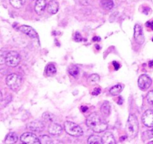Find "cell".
I'll list each match as a JSON object with an SVG mask.
<instances>
[{"label":"cell","instance_id":"1","mask_svg":"<svg viewBox=\"0 0 153 144\" xmlns=\"http://www.w3.org/2000/svg\"><path fill=\"white\" fill-rule=\"evenodd\" d=\"M87 125L97 133L105 131L108 128V123L97 113H93L87 119Z\"/></svg>","mask_w":153,"mask_h":144},{"label":"cell","instance_id":"2","mask_svg":"<svg viewBox=\"0 0 153 144\" xmlns=\"http://www.w3.org/2000/svg\"><path fill=\"white\" fill-rule=\"evenodd\" d=\"M126 132L128 137L133 139L137 135L139 129L138 121L134 114H130L126 123Z\"/></svg>","mask_w":153,"mask_h":144},{"label":"cell","instance_id":"3","mask_svg":"<svg viewBox=\"0 0 153 144\" xmlns=\"http://www.w3.org/2000/svg\"><path fill=\"white\" fill-rule=\"evenodd\" d=\"M64 129L67 134L73 136V137H79V136L83 134V131H82V128L79 126L77 124L73 122H70V121H67L64 122Z\"/></svg>","mask_w":153,"mask_h":144},{"label":"cell","instance_id":"4","mask_svg":"<svg viewBox=\"0 0 153 144\" xmlns=\"http://www.w3.org/2000/svg\"><path fill=\"white\" fill-rule=\"evenodd\" d=\"M6 84L13 91L19 89L22 84V79L16 74H10L6 78Z\"/></svg>","mask_w":153,"mask_h":144},{"label":"cell","instance_id":"5","mask_svg":"<svg viewBox=\"0 0 153 144\" xmlns=\"http://www.w3.org/2000/svg\"><path fill=\"white\" fill-rule=\"evenodd\" d=\"M19 62H20V56L17 52L12 51L7 54L5 63L7 66L12 67H16Z\"/></svg>","mask_w":153,"mask_h":144},{"label":"cell","instance_id":"6","mask_svg":"<svg viewBox=\"0 0 153 144\" xmlns=\"http://www.w3.org/2000/svg\"><path fill=\"white\" fill-rule=\"evenodd\" d=\"M20 140L24 143L28 144H40V140L34 134L31 132H26L22 134L20 137Z\"/></svg>","mask_w":153,"mask_h":144},{"label":"cell","instance_id":"7","mask_svg":"<svg viewBox=\"0 0 153 144\" xmlns=\"http://www.w3.org/2000/svg\"><path fill=\"white\" fill-rule=\"evenodd\" d=\"M152 79L147 75H141L138 79V87L142 91H146L152 85Z\"/></svg>","mask_w":153,"mask_h":144},{"label":"cell","instance_id":"8","mask_svg":"<svg viewBox=\"0 0 153 144\" xmlns=\"http://www.w3.org/2000/svg\"><path fill=\"white\" fill-rule=\"evenodd\" d=\"M142 122L146 126L153 127V108L144 112L142 117Z\"/></svg>","mask_w":153,"mask_h":144},{"label":"cell","instance_id":"9","mask_svg":"<svg viewBox=\"0 0 153 144\" xmlns=\"http://www.w3.org/2000/svg\"><path fill=\"white\" fill-rule=\"evenodd\" d=\"M134 37L137 43L141 45L144 42V35H143V30H142L141 26L138 24H136L134 26Z\"/></svg>","mask_w":153,"mask_h":144},{"label":"cell","instance_id":"10","mask_svg":"<svg viewBox=\"0 0 153 144\" xmlns=\"http://www.w3.org/2000/svg\"><path fill=\"white\" fill-rule=\"evenodd\" d=\"M27 128L31 131L40 132L44 129V124L40 121H33L27 125Z\"/></svg>","mask_w":153,"mask_h":144},{"label":"cell","instance_id":"11","mask_svg":"<svg viewBox=\"0 0 153 144\" xmlns=\"http://www.w3.org/2000/svg\"><path fill=\"white\" fill-rule=\"evenodd\" d=\"M22 33L28 35L31 38H36L37 37V34L34 29L31 27L28 26V25H21L19 28Z\"/></svg>","mask_w":153,"mask_h":144},{"label":"cell","instance_id":"12","mask_svg":"<svg viewBox=\"0 0 153 144\" xmlns=\"http://www.w3.org/2000/svg\"><path fill=\"white\" fill-rule=\"evenodd\" d=\"M46 6V0H37L34 4V10L37 14L40 15L43 11Z\"/></svg>","mask_w":153,"mask_h":144},{"label":"cell","instance_id":"13","mask_svg":"<svg viewBox=\"0 0 153 144\" xmlns=\"http://www.w3.org/2000/svg\"><path fill=\"white\" fill-rule=\"evenodd\" d=\"M48 131L52 135H60L62 133L63 128L60 125L56 123L51 124L49 126Z\"/></svg>","mask_w":153,"mask_h":144},{"label":"cell","instance_id":"14","mask_svg":"<svg viewBox=\"0 0 153 144\" xmlns=\"http://www.w3.org/2000/svg\"><path fill=\"white\" fill-rule=\"evenodd\" d=\"M58 7H59V5H58V3L55 0H51L48 3L47 11L51 14H55L58 12Z\"/></svg>","mask_w":153,"mask_h":144},{"label":"cell","instance_id":"15","mask_svg":"<svg viewBox=\"0 0 153 144\" xmlns=\"http://www.w3.org/2000/svg\"><path fill=\"white\" fill-rule=\"evenodd\" d=\"M102 143L105 144H114L116 143L114 137L111 132H106L102 137Z\"/></svg>","mask_w":153,"mask_h":144},{"label":"cell","instance_id":"16","mask_svg":"<svg viewBox=\"0 0 153 144\" xmlns=\"http://www.w3.org/2000/svg\"><path fill=\"white\" fill-rule=\"evenodd\" d=\"M101 112L104 116H109L111 112V106L108 102H105L101 106Z\"/></svg>","mask_w":153,"mask_h":144},{"label":"cell","instance_id":"17","mask_svg":"<svg viewBox=\"0 0 153 144\" xmlns=\"http://www.w3.org/2000/svg\"><path fill=\"white\" fill-rule=\"evenodd\" d=\"M18 140V137L15 133L10 132L7 135L5 139L6 143H15Z\"/></svg>","mask_w":153,"mask_h":144},{"label":"cell","instance_id":"18","mask_svg":"<svg viewBox=\"0 0 153 144\" xmlns=\"http://www.w3.org/2000/svg\"><path fill=\"white\" fill-rule=\"evenodd\" d=\"M101 5L102 6L103 8L106 9V10H111L114 7V4L112 0H102Z\"/></svg>","mask_w":153,"mask_h":144},{"label":"cell","instance_id":"19","mask_svg":"<svg viewBox=\"0 0 153 144\" xmlns=\"http://www.w3.org/2000/svg\"><path fill=\"white\" fill-rule=\"evenodd\" d=\"M123 90V87L121 85H117L112 87L110 89V94L113 96H117L121 93Z\"/></svg>","mask_w":153,"mask_h":144},{"label":"cell","instance_id":"20","mask_svg":"<svg viewBox=\"0 0 153 144\" xmlns=\"http://www.w3.org/2000/svg\"><path fill=\"white\" fill-rule=\"evenodd\" d=\"M56 67H55V65H53V64H49V65L46 67V73L48 76H54V75L56 73Z\"/></svg>","mask_w":153,"mask_h":144},{"label":"cell","instance_id":"21","mask_svg":"<svg viewBox=\"0 0 153 144\" xmlns=\"http://www.w3.org/2000/svg\"><path fill=\"white\" fill-rule=\"evenodd\" d=\"M88 143L91 144H100L102 143V138H100V137H99V136L91 135L88 138Z\"/></svg>","mask_w":153,"mask_h":144},{"label":"cell","instance_id":"22","mask_svg":"<svg viewBox=\"0 0 153 144\" xmlns=\"http://www.w3.org/2000/svg\"><path fill=\"white\" fill-rule=\"evenodd\" d=\"M25 0H10V3L15 8H20L25 4Z\"/></svg>","mask_w":153,"mask_h":144},{"label":"cell","instance_id":"23","mask_svg":"<svg viewBox=\"0 0 153 144\" xmlns=\"http://www.w3.org/2000/svg\"><path fill=\"white\" fill-rule=\"evenodd\" d=\"M69 73L73 77L76 78L79 74V69L78 68V67L75 65L70 66V68H69Z\"/></svg>","mask_w":153,"mask_h":144},{"label":"cell","instance_id":"24","mask_svg":"<svg viewBox=\"0 0 153 144\" xmlns=\"http://www.w3.org/2000/svg\"><path fill=\"white\" fill-rule=\"evenodd\" d=\"M100 82V76L97 74H92L88 78V82L91 85H95Z\"/></svg>","mask_w":153,"mask_h":144},{"label":"cell","instance_id":"25","mask_svg":"<svg viewBox=\"0 0 153 144\" xmlns=\"http://www.w3.org/2000/svg\"><path fill=\"white\" fill-rule=\"evenodd\" d=\"M43 118L45 121L46 122H53L55 120V117L50 113H45L43 115Z\"/></svg>","mask_w":153,"mask_h":144},{"label":"cell","instance_id":"26","mask_svg":"<svg viewBox=\"0 0 153 144\" xmlns=\"http://www.w3.org/2000/svg\"><path fill=\"white\" fill-rule=\"evenodd\" d=\"M40 143H52V139L50 137L47 135H43L40 137Z\"/></svg>","mask_w":153,"mask_h":144},{"label":"cell","instance_id":"27","mask_svg":"<svg viewBox=\"0 0 153 144\" xmlns=\"http://www.w3.org/2000/svg\"><path fill=\"white\" fill-rule=\"evenodd\" d=\"M0 64H3L5 63L6 61V56H7V54L6 52H4V51H1V54H0Z\"/></svg>","mask_w":153,"mask_h":144},{"label":"cell","instance_id":"28","mask_svg":"<svg viewBox=\"0 0 153 144\" xmlns=\"http://www.w3.org/2000/svg\"><path fill=\"white\" fill-rule=\"evenodd\" d=\"M146 99H147L148 102L150 105H153V91H149V92L148 93Z\"/></svg>","mask_w":153,"mask_h":144},{"label":"cell","instance_id":"29","mask_svg":"<svg viewBox=\"0 0 153 144\" xmlns=\"http://www.w3.org/2000/svg\"><path fill=\"white\" fill-rule=\"evenodd\" d=\"M144 135L146 136V138H152L153 137V127L152 129L149 130V131H146L144 133Z\"/></svg>","mask_w":153,"mask_h":144},{"label":"cell","instance_id":"30","mask_svg":"<svg viewBox=\"0 0 153 144\" xmlns=\"http://www.w3.org/2000/svg\"><path fill=\"white\" fill-rule=\"evenodd\" d=\"M75 40H76V41H78V42H80V41H82L83 39H82V36H81V34H79V33L76 32V36H75Z\"/></svg>","mask_w":153,"mask_h":144},{"label":"cell","instance_id":"31","mask_svg":"<svg viewBox=\"0 0 153 144\" xmlns=\"http://www.w3.org/2000/svg\"><path fill=\"white\" fill-rule=\"evenodd\" d=\"M100 93H101V90H100V88H96V89H94V91L92 93V94L94 96H97L99 95Z\"/></svg>","mask_w":153,"mask_h":144},{"label":"cell","instance_id":"32","mask_svg":"<svg viewBox=\"0 0 153 144\" xmlns=\"http://www.w3.org/2000/svg\"><path fill=\"white\" fill-rule=\"evenodd\" d=\"M113 64H114V66L115 70H117L118 69H119L120 67V64H118V63H117L116 61H114V62H113Z\"/></svg>","mask_w":153,"mask_h":144},{"label":"cell","instance_id":"33","mask_svg":"<svg viewBox=\"0 0 153 144\" xmlns=\"http://www.w3.org/2000/svg\"><path fill=\"white\" fill-rule=\"evenodd\" d=\"M146 26L148 27H150L153 30V21H152V22H146Z\"/></svg>","mask_w":153,"mask_h":144},{"label":"cell","instance_id":"34","mask_svg":"<svg viewBox=\"0 0 153 144\" xmlns=\"http://www.w3.org/2000/svg\"><path fill=\"white\" fill-rule=\"evenodd\" d=\"M149 67H153V61H151L149 63Z\"/></svg>","mask_w":153,"mask_h":144},{"label":"cell","instance_id":"35","mask_svg":"<svg viewBox=\"0 0 153 144\" xmlns=\"http://www.w3.org/2000/svg\"><path fill=\"white\" fill-rule=\"evenodd\" d=\"M93 40H94V41H95V40H100V37H94V39H93Z\"/></svg>","mask_w":153,"mask_h":144},{"label":"cell","instance_id":"36","mask_svg":"<svg viewBox=\"0 0 153 144\" xmlns=\"http://www.w3.org/2000/svg\"><path fill=\"white\" fill-rule=\"evenodd\" d=\"M86 110H88V108H87V107H82V111H83L84 112H85Z\"/></svg>","mask_w":153,"mask_h":144},{"label":"cell","instance_id":"37","mask_svg":"<svg viewBox=\"0 0 153 144\" xmlns=\"http://www.w3.org/2000/svg\"><path fill=\"white\" fill-rule=\"evenodd\" d=\"M149 143H153V141H151V142H149Z\"/></svg>","mask_w":153,"mask_h":144},{"label":"cell","instance_id":"38","mask_svg":"<svg viewBox=\"0 0 153 144\" xmlns=\"http://www.w3.org/2000/svg\"><path fill=\"white\" fill-rule=\"evenodd\" d=\"M152 41H153V39H152Z\"/></svg>","mask_w":153,"mask_h":144}]
</instances>
